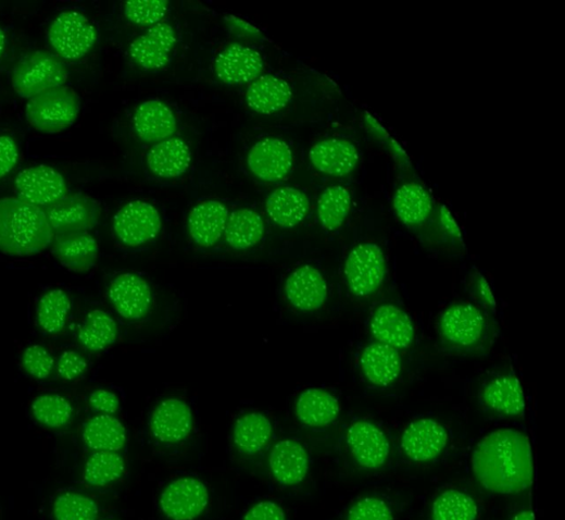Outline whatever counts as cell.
Listing matches in <instances>:
<instances>
[{
    "label": "cell",
    "instance_id": "36",
    "mask_svg": "<svg viewBox=\"0 0 565 520\" xmlns=\"http://www.w3.org/2000/svg\"><path fill=\"white\" fill-rule=\"evenodd\" d=\"M273 428L262 413L250 412L238 419L234 428V443L239 451L253 455L262 450L271 441Z\"/></svg>",
    "mask_w": 565,
    "mask_h": 520
},
{
    "label": "cell",
    "instance_id": "48",
    "mask_svg": "<svg viewBox=\"0 0 565 520\" xmlns=\"http://www.w3.org/2000/svg\"><path fill=\"white\" fill-rule=\"evenodd\" d=\"M467 289L475 304L482 307L487 311L497 312L498 304L492 290L485 276L476 269L472 270L467 276Z\"/></svg>",
    "mask_w": 565,
    "mask_h": 520
},
{
    "label": "cell",
    "instance_id": "35",
    "mask_svg": "<svg viewBox=\"0 0 565 520\" xmlns=\"http://www.w3.org/2000/svg\"><path fill=\"white\" fill-rule=\"evenodd\" d=\"M83 437L96 451H118L126 443V430L113 416H97L85 424Z\"/></svg>",
    "mask_w": 565,
    "mask_h": 520
},
{
    "label": "cell",
    "instance_id": "50",
    "mask_svg": "<svg viewBox=\"0 0 565 520\" xmlns=\"http://www.w3.org/2000/svg\"><path fill=\"white\" fill-rule=\"evenodd\" d=\"M89 403L91 408L102 416H113L120 410L117 396L105 388L96 389Z\"/></svg>",
    "mask_w": 565,
    "mask_h": 520
},
{
    "label": "cell",
    "instance_id": "6",
    "mask_svg": "<svg viewBox=\"0 0 565 520\" xmlns=\"http://www.w3.org/2000/svg\"><path fill=\"white\" fill-rule=\"evenodd\" d=\"M387 274V259L375 243H362L353 247L346 258L343 277L350 293L357 298H368L382 287Z\"/></svg>",
    "mask_w": 565,
    "mask_h": 520
},
{
    "label": "cell",
    "instance_id": "22",
    "mask_svg": "<svg viewBox=\"0 0 565 520\" xmlns=\"http://www.w3.org/2000/svg\"><path fill=\"white\" fill-rule=\"evenodd\" d=\"M250 171L264 182L285 178L293 166V153L285 141L265 139L258 143L249 152Z\"/></svg>",
    "mask_w": 565,
    "mask_h": 520
},
{
    "label": "cell",
    "instance_id": "25",
    "mask_svg": "<svg viewBox=\"0 0 565 520\" xmlns=\"http://www.w3.org/2000/svg\"><path fill=\"white\" fill-rule=\"evenodd\" d=\"M393 210L404 226L412 230L419 228L432 218L435 199L423 185L407 182L394 191Z\"/></svg>",
    "mask_w": 565,
    "mask_h": 520
},
{
    "label": "cell",
    "instance_id": "4",
    "mask_svg": "<svg viewBox=\"0 0 565 520\" xmlns=\"http://www.w3.org/2000/svg\"><path fill=\"white\" fill-rule=\"evenodd\" d=\"M80 110L81 101L78 94L63 86L29 99L26 116L37 132L55 135L73 126Z\"/></svg>",
    "mask_w": 565,
    "mask_h": 520
},
{
    "label": "cell",
    "instance_id": "55",
    "mask_svg": "<svg viewBox=\"0 0 565 520\" xmlns=\"http://www.w3.org/2000/svg\"><path fill=\"white\" fill-rule=\"evenodd\" d=\"M7 48V36L2 28H0V58L3 57Z\"/></svg>",
    "mask_w": 565,
    "mask_h": 520
},
{
    "label": "cell",
    "instance_id": "54",
    "mask_svg": "<svg viewBox=\"0 0 565 520\" xmlns=\"http://www.w3.org/2000/svg\"><path fill=\"white\" fill-rule=\"evenodd\" d=\"M512 520H535V515L531 509H524L518 511Z\"/></svg>",
    "mask_w": 565,
    "mask_h": 520
},
{
    "label": "cell",
    "instance_id": "26",
    "mask_svg": "<svg viewBox=\"0 0 565 520\" xmlns=\"http://www.w3.org/2000/svg\"><path fill=\"white\" fill-rule=\"evenodd\" d=\"M137 137L148 144L162 143L176 133L177 120L172 109L160 100L141 103L133 116Z\"/></svg>",
    "mask_w": 565,
    "mask_h": 520
},
{
    "label": "cell",
    "instance_id": "30",
    "mask_svg": "<svg viewBox=\"0 0 565 520\" xmlns=\"http://www.w3.org/2000/svg\"><path fill=\"white\" fill-rule=\"evenodd\" d=\"M296 412L299 421L305 426L322 429L331 425L338 419L340 404L326 389L312 387L299 397Z\"/></svg>",
    "mask_w": 565,
    "mask_h": 520
},
{
    "label": "cell",
    "instance_id": "52",
    "mask_svg": "<svg viewBox=\"0 0 565 520\" xmlns=\"http://www.w3.org/2000/svg\"><path fill=\"white\" fill-rule=\"evenodd\" d=\"M438 224L440 230L453 242L464 246L463 235L450 210L441 206L438 211Z\"/></svg>",
    "mask_w": 565,
    "mask_h": 520
},
{
    "label": "cell",
    "instance_id": "27",
    "mask_svg": "<svg viewBox=\"0 0 565 520\" xmlns=\"http://www.w3.org/2000/svg\"><path fill=\"white\" fill-rule=\"evenodd\" d=\"M228 219L229 211L222 202H201L189 214V235L198 246H215L225 235Z\"/></svg>",
    "mask_w": 565,
    "mask_h": 520
},
{
    "label": "cell",
    "instance_id": "33",
    "mask_svg": "<svg viewBox=\"0 0 565 520\" xmlns=\"http://www.w3.org/2000/svg\"><path fill=\"white\" fill-rule=\"evenodd\" d=\"M71 310H73V301L65 290L60 288L48 290L37 305L38 327L49 336L61 334L66 327Z\"/></svg>",
    "mask_w": 565,
    "mask_h": 520
},
{
    "label": "cell",
    "instance_id": "8",
    "mask_svg": "<svg viewBox=\"0 0 565 520\" xmlns=\"http://www.w3.org/2000/svg\"><path fill=\"white\" fill-rule=\"evenodd\" d=\"M350 457L364 471H379L389 461L391 445L386 433L367 420L352 422L346 433Z\"/></svg>",
    "mask_w": 565,
    "mask_h": 520
},
{
    "label": "cell",
    "instance_id": "20",
    "mask_svg": "<svg viewBox=\"0 0 565 520\" xmlns=\"http://www.w3.org/2000/svg\"><path fill=\"white\" fill-rule=\"evenodd\" d=\"M215 70L223 83L243 85L253 83L261 76L264 63L256 50L242 45H231L218 55Z\"/></svg>",
    "mask_w": 565,
    "mask_h": 520
},
{
    "label": "cell",
    "instance_id": "44",
    "mask_svg": "<svg viewBox=\"0 0 565 520\" xmlns=\"http://www.w3.org/2000/svg\"><path fill=\"white\" fill-rule=\"evenodd\" d=\"M168 12L167 0H129L125 3V17L139 26H155Z\"/></svg>",
    "mask_w": 565,
    "mask_h": 520
},
{
    "label": "cell",
    "instance_id": "7",
    "mask_svg": "<svg viewBox=\"0 0 565 520\" xmlns=\"http://www.w3.org/2000/svg\"><path fill=\"white\" fill-rule=\"evenodd\" d=\"M50 48L61 60L79 61L96 46L98 32L92 22L77 11H64L47 32Z\"/></svg>",
    "mask_w": 565,
    "mask_h": 520
},
{
    "label": "cell",
    "instance_id": "18",
    "mask_svg": "<svg viewBox=\"0 0 565 520\" xmlns=\"http://www.w3.org/2000/svg\"><path fill=\"white\" fill-rule=\"evenodd\" d=\"M51 245L59 263L71 272H90L98 262L99 243L89 232L54 235Z\"/></svg>",
    "mask_w": 565,
    "mask_h": 520
},
{
    "label": "cell",
    "instance_id": "47",
    "mask_svg": "<svg viewBox=\"0 0 565 520\" xmlns=\"http://www.w3.org/2000/svg\"><path fill=\"white\" fill-rule=\"evenodd\" d=\"M87 359L75 350L63 351L55 361V370L60 379L73 382L81 379L88 371Z\"/></svg>",
    "mask_w": 565,
    "mask_h": 520
},
{
    "label": "cell",
    "instance_id": "21",
    "mask_svg": "<svg viewBox=\"0 0 565 520\" xmlns=\"http://www.w3.org/2000/svg\"><path fill=\"white\" fill-rule=\"evenodd\" d=\"M313 166L321 173L343 177L357 169L361 154L357 146L347 139L330 138L316 144L310 151Z\"/></svg>",
    "mask_w": 565,
    "mask_h": 520
},
{
    "label": "cell",
    "instance_id": "42",
    "mask_svg": "<svg viewBox=\"0 0 565 520\" xmlns=\"http://www.w3.org/2000/svg\"><path fill=\"white\" fill-rule=\"evenodd\" d=\"M98 516L97 503L80 493H64L53 503L54 520H97Z\"/></svg>",
    "mask_w": 565,
    "mask_h": 520
},
{
    "label": "cell",
    "instance_id": "37",
    "mask_svg": "<svg viewBox=\"0 0 565 520\" xmlns=\"http://www.w3.org/2000/svg\"><path fill=\"white\" fill-rule=\"evenodd\" d=\"M262 218L252 210L242 209L229 215L225 237L236 250H247L258 245L264 236Z\"/></svg>",
    "mask_w": 565,
    "mask_h": 520
},
{
    "label": "cell",
    "instance_id": "15",
    "mask_svg": "<svg viewBox=\"0 0 565 520\" xmlns=\"http://www.w3.org/2000/svg\"><path fill=\"white\" fill-rule=\"evenodd\" d=\"M160 503L167 518L194 520L208 506L209 491L198 479L181 478L166 486Z\"/></svg>",
    "mask_w": 565,
    "mask_h": 520
},
{
    "label": "cell",
    "instance_id": "11",
    "mask_svg": "<svg viewBox=\"0 0 565 520\" xmlns=\"http://www.w3.org/2000/svg\"><path fill=\"white\" fill-rule=\"evenodd\" d=\"M17 199L45 210L67 195L63 175L48 165H36L23 170L15 179Z\"/></svg>",
    "mask_w": 565,
    "mask_h": 520
},
{
    "label": "cell",
    "instance_id": "3",
    "mask_svg": "<svg viewBox=\"0 0 565 520\" xmlns=\"http://www.w3.org/2000/svg\"><path fill=\"white\" fill-rule=\"evenodd\" d=\"M54 233L43 210L17 198L0 200V251L26 258L46 250Z\"/></svg>",
    "mask_w": 565,
    "mask_h": 520
},
{
    "label": "cell",
    "instance_id": "14",
    "mask_svg": "<svg viewBox=\"0 0 565 520\" xmlns=\"http://www.w3.org/2000/svg\"><path fill=\"white\" fill-rule=\"evenodd\" d=\"M108 296L115 311L129 321L146 318L153 306L150 284L131 273L117 275L109 286Z\"/></svg>",
    "mask_w": 565,
    "mask_h": 520
},
{
    "label": "cell",
    "instance_id": "41",
    "mask_svg": "<svg viewBox=\"0 0 565 520\" xmlns=\"http://www.w3.org/2000/svg\"><path fill=\"white\" fill-rule=\"evenodd\" d=\"M125 472V462L117 451H96L85 469V480L92 486H106Z\"/></svg>",
    "mask_w": 565,
    "mask_h": 520
},
{
    "label": "cell",
    "instance_id": "43",
    "mask_svg": "<svg viewBox=\"0 0 565 520\" xmlns=\"http://www.w3.org/2000/svg\"><path fill=\"white\" fill-rule=\"evenodd\" d=\"M363 119L364 126L369 136L386 148L398 169L402 172H410L412 170V162L409 154L402 146L391 137L387 128L369 112H365Z\"/></svg>",
    "mask_w": 565,
    "mask_h": 520
},
{
    "label": "cell",
    "instance_id": "29",
    "mask_svg": "<svg viewBox=\"0 0 565 520\" xmlns=\"http://www.w3.org/2000/svg\"><path fill=\"white\" fill-rule=\"evenodd\" d=\"M311 209L307 195L291 186L273 190L266 201V213L276 225L282 228L299 226Z\"/></svg>",
    "mask_w": 565,
    "mask_h": 520
},
{
    "label": "cell",
    "instance_id": "12",
    "mask_svg": "<svg viewBox=\"0 0 565 520\" xmlns=\"http://www.w3.org/2000/svg\"><path fill=\"white\" fill-rule=\"evenodd\" d=\"M54 235L89 232L101 219V207L85 194L66 195L65 198L43 210Z\"/></svg>",
    "mask_w": 565,
    "mask_h": 520
},
{
    "label": "cell",
    "instance_id": "23",
    "mask_svg": "<svg viewBox=\"0 0 565 520\" xmlns=\"http://www.w3.org/2000/svg\"><path fill=\"white\" fill-rule=\"evenodd\" d=\"M151 431L162 443H179L193 430V414L190 407L179 399L161 403L152 413Z\"/></svg>",
    "mask_w": 565,
    "mask_h": 520
},
{
    "label": "cell",
    "instance_id": "39",
    "mask_svg": "<svg viewBox=\"0 0 565 520\" xmlns=\"http://www.w3.org/2000/svg\"><path fill=\"white\" fill-rule=\"evenodd\" d=\"M352 208L350 190L341 185L327 187L317 202V215L323 226L328 232L339 230L348 219Z\"/></svg>",
    "mask_w": 565,
    "mask_h": 520
},
{
    "label": "cell",
    "instance_id": "24",
    "mask_svg": "<svg viewBox=\"0 0 565 520\" xmlns=\"http://www.w3.org/2000/svg\"><path fill=\"white\" fill-rule=\"evenodd\" d=\"M268 465L278 483L294 486L301 484L307 476L310 457L300 442L282 439L272 448Z\"/></svg>",
    "mask_w": 565,
    "mask_h": 520
},
{
    "label": "cell",
    "instance_id": "38",
    "mask_svg": "<svg viewBox=\"0 0 565 520\" xmlns=\"http://www.w3.org/2000/svg\"><path fill=\"white\" fill-rule=\"evenodd\" d=\"M479 507L468 493L449 488L441 492L432 502L431 520H477Z\"/></svg>",
    "mask_w": 565,
    "mask_h": 520
},
{
    "label": "cell",
    "instance_id": "49",
    "mask_svg": "<svg viewBox=\"0 0 565 520\" xmlns=\"http://www.w3.org/2000/svg\"><path fill=\"white\" fill-rule=\"evenodd\" d=\"M21 157L16 140L9 136H0V181L14 171Z\"/></svg>",
    "mask_w": 565,
    "mask_h": 520
},
{
    "label": "cell",
    "instance_id": "9",
    "mask_svg": "<svg viewBox=\"0 0 565 520\" xmlns=\"http://www.w3.org/2000/svg\"><path fill=\"white\" fill-rule=\"evenodd\" d=\"M163 227L159 210L145 201L125 205L113 219L117 240L127 247H138L155 239Z\"/></svg>",
    "mask_w": 565,
    "mask_h": 520
},
{
    "label": "cell",
    "instance_id": "51",
    "mask_svg": "<svg viewBox=\"0 0 565 520\" xmlns=\"http://www.w3.org/2000/svg\"><path fill=\"white\" fill-rule=\"evenodd\" d=\"M243 520H287L286 512L277 504L264 500L255 504Z\"/></svg>",
    "mask_w": 565,
    "mask_h": 520
},
{
    "label": "cell",
    "instance_id": "28",
    "mask_svg": "<svg viewBox=\"0 0 565 520\" xmlns=\"http://www.w3.org/2000/svg\"><path fill=\"white\" fill-rule=\"evenodd\" d=\"M361 370L372 385L388 387L401 375L400 351L382 344H371L361 356Z\"/></svg>",
    "mask_w": 565,
    "mask_h": 520
},
{
    "label": "cell",
    "instance_id": "2",
    "mask_svg": "<svg viewBox=\"0 0 565 520\" xmlns=\"http://www.w3.org/2000/svg\"><path fill=\"white\" fill-rule=\"evenodd\" d=\"M439 349L451 356L478 357L486 355L499 330L493 313L475 302L459 301L447 307L437 323Z\"/></svg>",
    "mask_w": 565,
    "mask_h": 520
},
{
    "label": "cell",
    "instance_id": "19",
    "mask_svg": "<svg viewBox=\"0 0 565 520\" xmlns=\"http://www.w3.org/2000/svg\"><path fill=\"white\" fill-rule=\"evenodd\" d=\"M288 301L304 312L317 311L328 298V286L323 274L311 265L293 271L285 284Z\"/></svg>",
    "mask_w": 565,
    "mask_h": 520
},
{
    "label": "cell",
    "instance_id": "34",
    "mask_svg": "<svg viewBox=\"0 0 565 520\" xmlns=\"http://www.w3.org/2000/svg\"><path fill=\"white\" fill-rule=\"evenodd\" d=\"M115 319L104 310L90 311L78 334L80 345L88 351L100 352L112 347L118 338Z\"/></svg>",
    "mask_w": 565,
    "mask_h": 520
},
{
    "label": "cell",
    "instance_id": "53",
    "mask_svg": "<svg viewBox=\"0 0 565 520\" xmlns=\"http://www.w3.org/2000/svg\"><path fill=\"white\" fill-rule=\"evenodd\" d=\"M231 25L238 27L239 29H241L242 32L244 33H248L250 35H260V32L254 27L252 26L251 24L238 18V17H235V16H228L226 18Z\"/></svg>",
    "mask_w": 565,
    "mask_h": 520
},
{
    "label": "cell",
    "instance_id": "17",
    "mask_svg": "<svg viewBox=\"0 0 565 520\" xmlns=\"http://www.w3.org/2000/svg\"><path fill=\"white\" fill-rule=\"evenodd\" d=\"M176 42L174 28L166 23H160L130 44L129 54L140 69L161 71L167 66Z\"/></svg>",
    "mask_w": 565,
    "mask_h": 520
},
{
    "label": "cell",
    "instance_id": "46",
    "mask_svg": "<svg viewBox=\"0 0 565 520\" xmlns=\"http://www.w3.org/2000/svg\"><path fill=\"white\" fill-rule=\"evenodd\" d=\"M22 367L32 377L46 380L55 369V360L46 347L32 345L23 352Z\"/></svg>",
    "mask_w": 565,
    "mask_h": 520
},
{
    "label": "cell",
    "instance_id": "10",
    "mask_svg": "<svg viewBox=\"0 0 565 520\" xmlns=\"http://www.w3.org/2000/svg\"><path fill=\"white\" fill-rule=\"evenodd\" d=\"M448 430L432 419H418L409 423L401 436L404 457L415 465H429L438 460L449 444Z\"/></svg>",
    "mask_w": 565,
    "mask_h": 520
},
{
    "label": "cell",
    "instance_id": "45",
    "mask_svg": "<svg viewBox=\"0 0 565 520\" xmlns=\"http://www.w3.org/2000/svg\"><path fill=\"white\" fill-rule=\"evenodd\" d=\"M344 520H395V515L387 499L366 496L349 507Z\"/></svg>",
    "mask_w": 565,
    "mask_h": 520
},
{
    "label": "cell",
    "instance_id": "32",
    "mask_svg": "<svg viewBox=\"0 0 565 520\" xmlns=\"http://www.w3.org/2000/svg\"><path fill=\"white\" fill-rule=\"evenodd\" d=\"M191 164L188 145L177 138L155 145L148 156V165L158 176L175 178L185 174Z\"/></svg>",
    "mask_w": 565,
    "mask_h": 520
},
{
    "label": "cell",
    "instance_id": "1",
    "mask_svg": "<svg viewBox=\"0 0 565 520\" xmlns=\"http://www.w3.org/2000/svg\"><path fill=\"white\" fill-rule=\"evenodd\" d=\"M476 481L500 496L527 491L533 481V459L528 437L520 431L500 429L482 437L472 455Z\"/></svg>",
    "mask_w": 565,
    "mask_h": 520
},
{
    "label": "cell",
    "instance_id": "40",
    "mask_svg": "<svg viewBox=\"0 0 565 520\" xmlns=\"http://www.w3.org/2000/svg\"><path fill=\"white\" fill-rule=\"evenodd\" d=\"M32 413L42 426L62 429L73 420L75 410L66 398L55 394H46L34 400Z\"/></svg>",
    "mask_w": 565,
    "mask_h": 520
},
{
    "label": "cell",
    "instance_id": "16",
    "mask_svg": "<svg viewBox=\"0 0 565 520\" xmlns=\"http://www.w3.org/2000/svg\"><path fill=\"white\" fill-rule=\"evenodd\" d=\"M371 334L378 344L397 350L409 349L415 338L414 324L401 307L385 302L376 307L371 319Z\"/></svg>",
    "mask_w": 565,
    "mask_h": 520
},
{
    "label": "cell",
    "instance_id": "31",
    "mask_svg": "<svg viewBox=\"0 0 565 520\" xmlns=\"http://www.w3.org/2000/svg\"><path fill=\"white\" fill-rule=\"evenodd\" d=\"M290 85L275 76H260L247 91L249 107L261 114H272L286 108L292 100Z\"/></svg>",
    "mask_w": 565,
    "mask_h": 520
},
{
    "label": "cell",
    "instance_id": "5",
    "mask_svg": "<svg viewBox=\"0 0 565 520\" xmlns=\"http://www.w3.org/2000/svg\"><path fill=\"white\" fill-rule=\"evenodd\" d=\"M68 72L55 54L38 50L21 59L12 75V86L24 99H32L48 90L63 87Z\"/></svg>",
    "mask_w": 565,
    "mask_h": 520
},
{
    "label": "cell",
    "instance_id": "13",
    "mask_svg": "<svg viewBox=\"0 0 565 520\" xmlns=\"http://www.w3.org/2000/svg\"><path fill=\"white\" fill-rule=\"evenodd\" d=\"M479 398L487 411L500 417L515 419L524 417L526 412L523 385L512 371L488 377L481 385Z\"/></svg>",
    "mask_w": 565,
    "mask_h": 520
}]
</instances>
